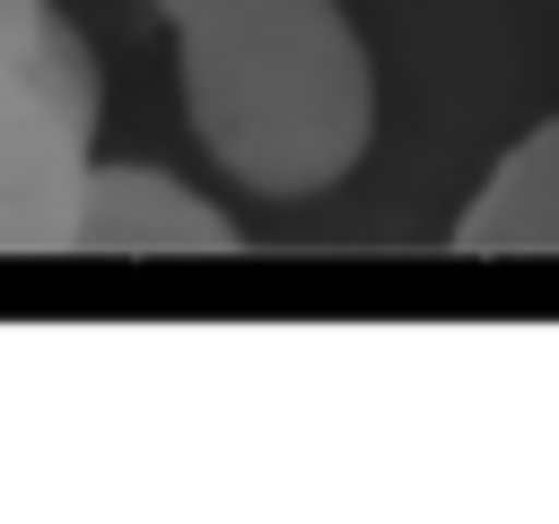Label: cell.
Returning a JSON list of instances; mask_svg holds the SVG:
<instances>
[{"instance_id": "3", "label": "cell", "mask_w": 559, "mask_h": 524, "mask_svg": "<svg viewBox=\"0 0 559 524\" xmlns=\"http://www.w3.org/2000/svg\"><path fill=\"white\" fill-rule=\"evenodd\" d=\"M61 253H236V218L166 166H96L87 157Z\"/></svg>"}, {"instance_id": "2", "label": "cell", "mask_w": 559, "mask_h": 524, "mask_svg": "<svg viewBox=\"0 0 559 524\" xmlns=\"http://www.w3.org/2000/svg\"><path fill=\"white\" fill-rule=\"evenodd\" d=\"M96 52L87 35L44 0L35 35L0 61V253H61L70 201L96 140Z\"/></svg>"}, {"instance_id": "6", "label": "cell", "mask_w": 559, "mask_h": 524, "mask_svg": "<svg viewBox=\"0 0 559 524\" xmlns=\"http://www.w3.org/2000/svg\"><path fill=\"white\" fill-rule=\"evenodd\" d=\"M166 26H192V17H218V9H236V0H148Z\"/></svg>"}, {"instance_id": "4", "label": "cell", "mask_w": 559, "mask_h": 524, "mask_svg": "<svg viewBox=\"0 0 559 524\" xmlns=\"http://www.w3.org/2000/svg\"><path fill=\"white\" fill-rule=\"evenodd\" d=\"M463 253H559V114L533 122L463 201L454 218Z\"/></svg>"}, {"instance_id": "5", "label": "cell", "mask_w": 559, "mask_h": 524, "mask_svg": "<svg viewBox=\"0 0 559 524\" xmlns=\"http://www.w3.org/2000/svg\"><path fill=\"white\" fill-rule=\"evenodd\" d=\"M35 17H44V0H0V61L35 35Z\"/></svg>"}, {"instance_id": "1", "label": "cell", "mask_w": 559, "mask_h": 524, "mask_svg": "<svg viewBox=\"0 0 559 524\" xmlns=\"http://www.w3.org/2000/svg\"><path fill=\"white\" fill-rule=\"evenodd\" d=\"M183 122L262 201L332 192L376 140V61L341 0H236L175 26Z\"/></svg>"}]
</instances>
